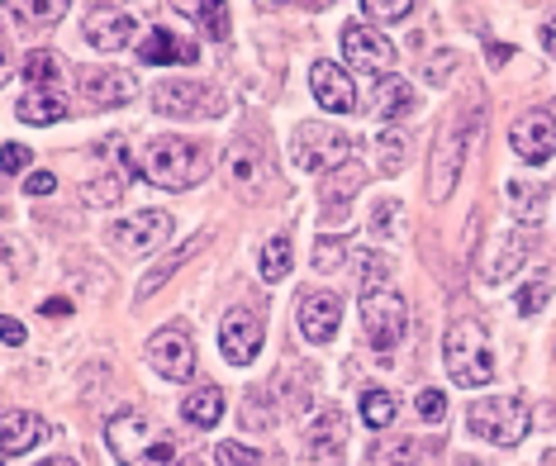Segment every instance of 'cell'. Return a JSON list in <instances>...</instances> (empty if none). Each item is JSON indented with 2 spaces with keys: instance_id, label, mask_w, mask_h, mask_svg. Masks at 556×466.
Here are the masks:
<instances>
[{
  "instance_id": "cell-1",
  "label": "cell",
  "mask_w": 556,
  "mask_h": 466,
  "mask_svg": "<svg viewBox=\"0 0 556 466\" xmlns=\"http://www.w3.org/2000/svg\"><path fill=\"white\" fill-rule=\"evenodd\" d=\"M138 176L143 181L162 186V191H191V186H200L210 176V153L200 143H191V138H176V134H162L153 138V143L138 148Z\"/></svg>"
},
{
  "instance_id": "cell-2",
  "label": "cell",
  "mask_w": 556,
  "mask_h": 466,
  "mask_svg": "<svg viewBox=\"0 0 556 466\" xmlns=\"http://www.w3.org/2000/svg\"><path fill=\"white\" fill-rule=\"evenodd\" d=\"M386 267H376L366 257V286H362V329H366V343L376 348V357H390L400 348V338L409 333V305L404 295H395L390 286L381 281Z\"/></svg>"
},
{
  "instance_id": "cell-3",
  "label": "cell",
  "mask_w": 556,
  "mask_h": 466,
  "mask_svg": "<svg viewBox=\"0 0 556 466\" xmlns=\"http://www.w3.org/2000/svg\"><path fill=\"white\" fill-rule=\"evenodd\" d=\"M105 448L119 466H176L172 433H162V428L138 410H124L105 424Z\"/></svg>"
},
{
  "instance_id": "cell-4",
  "label": "cell",
  "mask_w": 556,
  "mask_h": 466,
  "mask_svg": "<svg viewBox=\"0 0 556 466\" xmlns=\"http://www.w3.org/2000/svg\"><path fill=\"white\" fill-rule=\"evenodd\" d=\"M442 367L457 386H485L495 376V357H490V338L476 319H457L442 338Z\"/></svg>"
},
{
  "instance_id": "cell-5",
  "label": "cell",
  "mask_w": 556,
  "mask_h": 466,
  "mask_svg": "<svg viewBox=\"0 0 556 466\" xmlns=\"http://www.w3.org/2000/svg\"><path fill=\"white\" fill-rule=\"evenodd\" d=\"M471 134H476V115H452V119H442V129H438V138H433V162H428V200H447L452 191H457Z\"/></svg>"
},
{
  "instance_id": "cell-6",
  "label": "cell",
  "mask_w": 556,
  "mask_h": 466,
  "mask_svg": "<svg viewBox=\"0 0 556 466\" xmlns=\"http://www.w3.org/2000/svg\"><path fill=\"white\" fill-rule=\"evenodd\" d=\"M466 424L471 433H480L485 443L495 448H518L528 433V400L523 395H490V400H476L466 410Z\"/></svg>"
},
{
  "instance_id": "cell-7",
  "label": "cell",
  "mask_w": 556,
  "mask_h": 466,
  "mask_svg": "<svg viewBox=\"0 0 556 466\" xmlns=\"http://www.w3.org/2000/svg\"><path fill=\"white\" fill-rule=\"evenodd\" d=\"M348 153H352V138L338 129V124H300L290 134V158L295 167L305 172H328V167H348Z\"/></svg>"
},
{
  "instance_id": "cell-8",
  "label": "cell",
  "mask_w": 556,
  "mask_h": 466,
  "mask_svg": "<svg viewBox=\"0 0 556 466\" xmlns=\"http://www.w3.org/2000/svg\"><path fill=\"white\" fill-rule=\"evenodd\" d=\"M224 176H229V186L243 200H257L267 191L271 172H267V153H262L257 138H233V143L224 148Z\"/></svg>"
},
{
  "instance_id": "cell-9",
  "label": "cell",
  "mask_w": 556,
  "mask_h": 466,
  "mask_svg": "<svg viewBox=\"0 0 556 466\" xmlns=\"http://www.w3.org/2000/svg\"><path fill=\"white\" fill-rule=\"evenodd\" d=\"M167 238H172V214L167 210H138V214H129V219L110 224V243L129 257L153 253V248H162Z\"/></svg>"
},
{
  "instance_id": "cell-10",
  "label": "cell",
  "mask_w": 556,
  "mask_h": 466,
  "mask_svg": "<svg viewBox=\"0 0 556 466\" xmlns=\"http://www.w3.org/2000/svg\"><path fill=\"white\" fill-rule=\"evenodd\" d=\"M153 110L167 119H191V115H219V100H214L205 81H157Z\"/></svg>"
},
{
  "instance_id": "cell-11",
  "label": "cell",
  "mask_w": 556,
  "mask_h": 466,
  "mask_svg": "<svg viewBox=\"0 0 556 466\" xmlns=\"http://www.w3.org/2000/svg\"><path fill=\"white\" fill-rule=\"evenodd\" d=\"M533 248H538L533 224H528V229L518 224V229L500 234V238H495V253L485 248V262H480V281H485V286H504V281H509V276L528 262V253H533Z\"/></svg>"
},
{
  "instance_id": "cell-12",
  "label": "cell",
  "mask_w": 556,
  "mask_h": 466,
  "mask_svg": "<svg viewBox=\"0 0 556 466\" xmlns=\"http://www.w3.org/2000/svg\"><path fill=\"white\" fill-rule=\"evenodd\" d=\"M148 367L167 381H191L195 371V343L186 329H162L148 338Z\"/></svg>"
},
{
  "instance_id": "cell-13",
  "label": "cell",
  "mask_w": 556,
  "mask_h": 466,
  "mask_svg": "<svg viewBox=\"0 0 556 466\" xmlns=\"http://www.w3.org/2000/svg\"><path fill=\"white\" fill-rule=\"evenodd\" d=\"M295 324L309 343H333L338 324H343V295L338 291H309L295 305Z\"/></svg>"
},
{
  "instance_id": "cell-14",
  "label": "cell",
  "mask_w": 556,
  "mask_h": 466,
  "mask_svg": "<svg viewBox=\"0 0 556 466\" xmlns=\"http://www.w3.org/2000/svg\"><path fill=\"white\" fill-rule=\"evenodd\" d=\"M219 352L233 362V367H248L252 357L262 352V319L252 310H229L219 324Z\"/></svg>"
},
{
  "instance_id": "cell-15",
  "label": "cell",
  "mask_w": 556,
  "mask_h": 466,
  "mask_svg": "<svg viewBox=\"0 0 556 466\" xmlns=\"http://www.w3.org/2000/svg\"><path fill=\"white\" fill-rule=\"evenodd\" d=\"M81 34L91 48H105V53H119V48L134 43V15L129 10H115V5H91L81 20Z\"/></svg>"
},
{
  "instance_id": "cell-16",
  "label": "cell",
  "mask_w": 556,
  "mask_h": 466,
  "mask_svg": "<svg viewBox=\"0 0 556 466\" xmlns=\"http://www.w3.org/2000/svg\"><path fill=\"white\" fill-rule=\"evenodd\" d=\"M77 81L91 105H129L138 96V77L124 67H77Z\"/></svg>"
},
{
  "instance_id": "cell-17",
  "label": "cell",
  "mask_w": 556,
  "mask_h": 466,
  "mask_svg": "<svg viewBox=\"0 0 556 466\" xmlns=\"http://www.w3.org/2000/svg\"><path fill=\"white\" fill-rule=\"evenodd\" d=\"M509 143H514V153L523 162H547L556 153V119L542 115V110H528V115L514 119Z\"/></svg>"
},
{
  "instance_id": "cell-18",
  "label": "cell",
  "mask_w": 556,
  "mask_h": 466,
  "mask_svg": "<svg viewBox=\"0 0 556 466\" xmlns=\"http://www.w3.org/2000/svg\"><path fill=\"white\" fill-rule=\"evenodd\" d=\"M309 91L324 110H333V115H352V110H357V86H352V77L338 67V62H314Z\"/></svg>"
},
{
  "instance_id": "cell-19",
  "label": "cell",
  "mask_w": 556,
  "mask_h": 466,
  "mask_svg": "<svg viewBox=\"0 0 556 466\" xmlns=\"http://www.w3.org/2000/svg\"><path fill=\"white\" fill-rule=\"evenodd\" d=\"M343 53H348L352 67H362V72H390L395 67V48H390L371 24H348L343 29Z\"/></svg>"
},
{
  "instance_id": "cell-20",
  "label": "cell",
  "mask_w": 556,
  "mask_h": 466,
  "mask_svg": "<svg viewBox=\"0 0 556 466\" xmlns=\"http://www.w3.org/2000/svg\"><path fill=\"white\" fill-rule=\"evenodd\" d=\"M343 443H348L343 410H324L319 419H314V428H305V457H309V466H333L338 452H343Z\"/></svg>"
},
{
  "instance_id": "cell-21",
  "label": "cell",
  "mask_w": 556,
  "mask_h": 466,
  "mask_svg": "<svg viewBox=\"0 0 556 466\" xmlns=\"http://www.w3.org/2000/svg\"><path fill=\"white\" fill-rule=\"evenodd\" d=\"M134 53L143 62H153V67H191V62L200 58V48L191 39H181V34H172V29H148Z\"/></svg>"
},
{
  "instance_id": "cell-22",
  "label": "cell",
  "mask_w": 556,
  "mask_h": 466,
  "mask_svg": "<svg viewBox=\"0 0 556 466\" xmlns=\"http://www.w3.org/2000/svg\"><path fill=\"white\" fill-rule=\"evenodd\" d=\"M43 438H48V424L39 414H29V410L0 414V452H5V457H24V452H34Z\"/></svg>"
},
{
  "instance_id": "cell-23",
  "label": "cell",
  "mask_w": 556,
  "mask_h": 466,
  "mask_svg": "<svg viewBox=\"0 0 556 466\" xmlns=\"http://www.w3.org/2000/svg\"><path fill=\"white\" fill-rule=\"evenodd\" d=\"M205 243H210V234H195V238H191V243H186V248H176V253H167V257H162V262H157V267H153V272H148V276H143V281H138V291H134V300H148V295H157V291H162V286H167V281H172V276H176V272H181V267H186V262H191V257H195V253H200V248H205Z\"/></svg>"
},
{
  "instance_id": "cell-24",
  "label": "cell",
  "mask_w": 556,
  "mask_h": 466,
  "mask_svg": "<svg viewBox=\"0 0 556 466\" xmlns=\"http://www.w3.org/2000/svg\"><path fill=\"white\" fill-rule=\"evenodd\" d=\"M409 110H414V86L404 77H386L381 86H376V119H381L386 129L390 124H400Z\"/></svg>"
},
{
  "instance_id": "cell-25",
  "label": "cell",
  "mask_w": 556,
  "mask_h": 466,
  "mask_svg": "<svg viewBox=\"0 0 556 466\" xmlns=\"http://www.w3.org/2000/svg\"><path fill=\"white\" fill-rule=\"evenodd\" d=\"M67 110H72V100L62 91H29V96H20L15 115L24 124H58V119H67Z\"/></svg>"
},
{
  "instance_id": "cell-26",
  "label": "cell",
  "mask_w": 556,
  "mask_h": 466,
  "mask_svg": "<svg viewBox=\"0 0 556 466\" xmlns=\"http://www.w3.org/2000/svg\"><path fill=\"white\" fill-rule=\"evenodd\" d=\"M181 414H186V424H191V428H214L224 419V390L219 386L191 390V395L181 400Z\"/></svg>"
},
{
  "instance_id": "cell-27",
  "label": "cell",
  "mask_w": 556,
  "mask_h": 466,
  "mask_svg": "<svg viewBox=\"0 0 556 466\" xmlns=\"http://www.w3.org/2000/svg\"><path fill=\"white\" fill-rule=\"evenodd\" d=\"M24 77H29L34 91H62V77H67V67H62L58 53L39 48V53L24 58Z\"/></svg>"
},
{
  "instance_id": "cell-28",
  "label": "cell",
  "mask_w": 556,
  "mask_h": 466,
  "mask_svg": "<svg viewBox=\"0 0 556 466\" xmlns=\"http://www.w3.org/2000/svg\"><path fill=\"white\" fill-rule=\"evenodd\" d=\"M290 262H295V243H290V234H276L262 243V281H281V276H290Z\"/></svg>"
},
{
  "instance_id": "cell-29",
  "label": "cell",
  "mask_w": 556,
  "mask_h": 466,
  "mask_svg": "<svg viewBox=\"0 0 556 466\" xmlns=\"http://www.w3.org/2000/svg\"><path fill=\"white\" fill-rule=\"evenodd\" d=\"M404 129L400 124H390V129H381L376 134V172L381 176H400L404 172Z\"/></svg>"
},
{
  "instance_id": "cell-30",
  "label": "cell",
  "mask_w": 556,
  "mask_h": 466,
  "mask_svg": "<svg viewBox=\"0 0 556 466\" xmlns=\"http://www.w3.org/2000/svg\"><path fill=\"white\" fill-rule=\"evenodd\" d=\"M395 395H390V390H362V419H366V428H376V433H381V428H390L395 424Z\"/></svg>"
},
{
  "instance_id": "cell-31",
  "label": "cell",
  "mask_w": 556,
  "mask_h": 466,
  "mask_svg": "<svg viewBox=\"0 0 556 466\" xmlns=\"http://www.w3.org/2000/svg\"><path fill=\"white\" fill-rule=\"evenodd\" d=\"M371 238H404V205H400V200H376Z\"/></svg>"
},
{
  "instance_id": "cell-32",
  "label": "cell",
  "mask_w": 556,
  "mask_h": 466,
  "mask_svg": "<svg viewBox=\"0 0 556 466\" xmlns=\"http://www.w3.org/2000/svg\"><path fill=\"white\" fill-rule=\"evenodd\" d=\"M552 291H556V272L533 276V281L518 291V314H542V305L552 300Z\"/></svg>"
},
{
  "instance_id": "cell-33",
  "label": "cell",
  "mask_w": 556,
  "mask_h": 466,
  "mask_svg": "<svg viewBox=\"0 0 556 466\" xmlns=\"http://www.w3.org/2000/svg\"><path fill=\"white\" fill-rule=\"evenodd\" d=\"M191 15L200 20V29L210 34V39H229V10L219 5V0H200V5H191Z\"/></svg>"
},
{
  "instance_id": "cell-34",
  "label": "cell",
  "mask_w": 556,
  "mask_h": 466,
  "mask_svg": "<svg viewBox=\"0 0 556 466\" xmlns=\"http://www.w3.org/2000/svg\"><path fill=\"white\" fill-rule=\"evenodd\" d=\"M362 181H366V172L357 167V162H348V167H343V181H338V176H328V181H324V200H338V205H343L348 196L362 191Z\"/></svg>"
},
{
  "instance_id": "cell-35",
  "label": "cell",
  "mask_w": 556,
  "mask_h": 466,
  "mask_svg": "<svg viewBox=\"0 0 556 466\" xmlns=\"http://www.w3.org/2000/svg\"><path fill=\"white\" fill-rule=\"evenodd\" d=\"M414 10V0H362V15L371 24H395Z\"/></svg>"
},
{
  "instance_id": "cell-36",
  "label": "cell",
  "mask_w": 556,
  "mask_h": 466,
  "mask_svg": "<svg viewBox=\"0 0 556 466\" xmlns=\"http://www.w3.org/2000/svg\"><path fill=\"white\" fill-rule=\"evenodd\" d=\"M214 462L219 466H257V452L243 448V443H219L214 448Z\"/></svg>"
},
{
  "instance_id": "cell-37",
  "label": "cell",
  "mask_w": 556,
  "mask_h": 466,
  "mask_svg": "<svg viewBox=\"0 0 556 466\" xmlns=\"http://www.w3.org/2000/svg\"><path fill=\"white\" fill-rule=\"evenodd\" d=\"M338 262H343V238H319V248H314V267L333 272Z\"/></svg>"
},
{
  "instance_id": "cell-38",
  "label": "cell",
  "mask_w": 556,
  "mask_h": 466,
  "mask_svg": "<svg viewBox=\"0 0 556 466\" xmlns=\"http://www.w3.org/2000/svg\"><path fill=\"white\" fill-rule=\"evenodd\" d=\"M366 466H419V457L409 448H381V452H371Z\"/></svg>"
},
{
  "instance_id": "cell-39",
  "label": "cell",
  "mask_w": 556,
  "mask_h": 466,
  "mask_svg": "<svg viewBox=\"0 0 556 466\" xmlns=\"http://www.w3.org/2000/svg\"><path fill=\"white\" fill-rule=\"evenodd\" d=\"M419 414L428 424H438L442 414H447V395H442V390H424V395H419Z\"/></svg>"
},
{
  "instance_id": "cell-40",
  "label": "cell",
  "mask_w": 556,
  "mask_h": 466,
  "mask_svg": "<svg viewBox=\"0 0 556 466\" xmlns=\"http://www.w3.org/2000/svg\"><path fill=\"white\" fill-rule=\"evenodd\" d=\"M10 10H20L24 20H58L62 10H67V0H43V5H10Z\"/></svg>"
},
{
  "instance_id": "cell-41",
  "label": "cell",
  "mask_w": 556,
  "mask_h": 466,
  "mask_svg": "<svg viewBox=\"0 0 556 466\" xmlns=\"http://www.w3.org/2000/svg\"><path fill=\"white\" fill-rule=\"evenodd\" d=\"M34 162V153L29 148H20V143H5V176H20L24 167Z\"/></svg>"
},
{
  "instance_id": "cell-42",
  "label": "cell",
  "mask_w": 556,
  "mask_h": 466,
  "mask_svg": "<svg viewBox=\"0 0 556 466\" xmlns=\"http://www.w3.org/2000/svg\"><path fill=\"white\" fill-rule=\"evenodd\" d=\"M24 191H29V196H53L58 191V176L53 172H34L29 181H24Z\"/></svg>"
},
{
  "instance_id": "cell-43",
  "label": "cell",
  "mask_w": 556,
  "mask_h": 466,
  "mask_svg": "<svg viewBox=\"0 0 556 466\" xmlns=\"http://www.w3.org/2000/svg\"><path fill=\"white\" fill-rule=\"evenodd\" d=\"M447 67H457V53H452V48H447V53H442V58L428 62V67H424V77H428V81H442V72H447Z\"/></svg>"
},
{
  "instance_id": "cell-44",
  "label": "cell",
  "mask_w": 556,
  "mask_h": 466,
  "mask_svg": "<svg viewBox=\"0 0 556 466\" xmlns=\"http://www.w3.org/2000/svg\"><path fill=\"white\" fill-rule=\"evenodd\" d=\"M542 48H547V53L556 58V10H552L547 20H542Z\"/></svg>"
},
{
  "instance_id": "cell-45",
  "label": "cell",
  "mask_w": 556,
  "mask_h": 466,
  "mask_svg": "<svg viewBox=\"0 0 556 466\" xmlns=\"http://www.w3.org/2000/svg\"><path fill=\"white\" fill-rule=\"evenodd\" d=\"M24 343V324L20 319H5V348H20Z\"/></svg>"
},
{
  "instance_id": "cell-46",
  "label": "cell",
  "mask_w": 556,
  "mask_h": 466,
  "mask_svg": "<svg viewBox=\"0 0 556 466\" xmlns=\"http://www.w3.org/2000/svg\"><path fill=\"white\" fill-rule=\"evenodd\" d=\"M72 305H67V300H48V305H43V314H53V319H62V314H67Z\"/></svg>"
},
{
  "instance_id": "cell-47",
  "label": "cell",
  "mask_w": 556,
  "mask_h": 466,
  "mask_svg": "<svg viewBox=\"0 0 556 466\" xmlns=\"http://www.w3.org/2000/svg\"><path fill=\"white\" fill-rule=\"evenodd\" d=\"M39 466H81L77 457H48V462H39Z\"/></svg>"
},
{
  "instance_id": "cell-48",
  "label": "cell",
  "mask_w": 556,
  "mask_h": 466,
  "mask_svg": "<svg viewBox=\"0 0 556 466\" xmlns=\"http://www.w3.org/2000/svg\"><path fill=\"white\" fill-rule=\"evenodd\" d=\"M176 466H205V462H195V457H186V462H176Z\"/></svg>"
}]
</instances>
